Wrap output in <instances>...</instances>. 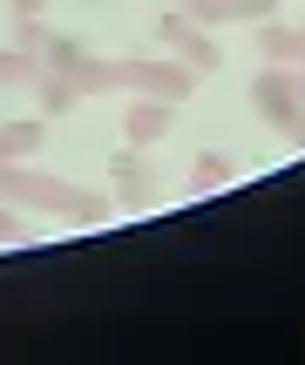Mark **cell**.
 <instances>
[{
	"mask_svg": "<svg viewBox=\"0 0 305 365\" xmlns=\"http://www.w3.org/2000/svg\"><path fill=\"white\" fill-rule=\"evenodd\" d=\"M184 14H190V21L204 27V34H211V27H224V21H231V14H224V0H184Z\"/></svg>",
	"mask_w": 305,
	"mask_h": 365,
	"instance_id": "cell-13",
	"label": "cell"
},
{
	"mask_svg": "<svg viewBox=\"0 0 305 365\" xmlns=\"http://www.w3.org/2000/svg\"><path fill=\"white\" fill-rule=\"evenodd\" d=\"M27 75H41V61H34V54H21V48H0V81H27Z\"/></svg>",
	"mask_w": 305,
	"mask_h": 365,
	"instance_id": "cell-12",
	"label": "cell"
},
{
	"mask_svg": "<svg viewBox=\"0 0 305 365\" xmlns=\"http://www.w3.org/2000/svg\"><path fill=\"white\" fill-rule=\"evenodd\" d=\"M109 196H116L122 210H149L156 203V182H149V170H143V149L109 156Z\"/></svg>",
	"mask_w": 305,
	"mask_h": 365,
	"instance_id": "cell-4",
	"label": "cell"
},
{
	"mask_svg": "<svg viewBox=\"0 0 305 365\" xmlns=\"http://www.w3.org/2000/svg\"><path fill=\"white\" fill-rule=\"evenodd\" d=\"M224 14H231V21H279V0H224Z\"/></svg>",
	"mask_w": 305,
	"mask_h": 365,
	"instance_id": "cell-11",
	"label": "cell"
},
{
	"mask_svg": "<svg viewBox=\"0 0 305 365\" xmlns=\"http://www.w3.org/2000/svg\"><path fill=\"white\" fill-rule=\"evenodd\" d=\"M231 182H238V156H224V149H197V156H190V190H231Z\"/></svg>",
	"mask_w": 305,
	"mask_h": 365,
	"instance_id": "cell-7",
	"label": "cell"
},
{
	"mask_svg": "<svg viewBox=\"0 0 305 365\" xmlns=\"http://www.w3.org/2000/svg\"><path fill=\"white\" fill-rule=\"evenodd\" d=\"M292 88H299V108H305V68H292Z\"/></svg>",
	"mask_w": 305,
	"mask_h": 365,
	"instance_id": "cell-17",
	"label": "cell"
},
{
	"mask_svg": "<svg viewBox=\"0 0 305 365\" xmlns=\"http://www.w3.org/2000/svg\"><path fill=\"white\" fill-rule=\"evenodd\" d=\"M14 14H48V0H7Z\"/></svg>",
	"mask_w": 305,
	"mask_h": 365,
	"instance_id": "cell-15",
	"label": "cell"
},
{
	"mask_svg": "<svg viewBox=\"0 0 305 365\" xmlns=\"http://www.w3.org/2000/svg\"><path fill=\"white\" fill-rule=\"evenodd\" d=\"M48 143V115H21V122H0V163H27L34 149Z\"/></svg>",
	"mask_w": 305,
	"mask_h": 365,
	"instance_id": "cell-6",
	"label": "cell"
},
{
	"mask_svg": "<svg viewBox=\"0 0 305 365\" xmlns=\"http://www.w3.org/2000/svg\"><path fill=\"white\" fill-rule=\"evenodd\" d=\"M75 196L61 176L34 170V163H0V203L27 210V217H75Z\"/></svg>",
	"mask_w": 305,
	"mask_h": 365,
	"instance_id": "cell-1",
	"label": "cell"
},
{
	"mask_svg": "<svg viewBox=\"0 0 305 365\" xmlns=\"http://www.w3.org/2000/svg\"><path fill=\"white\" fill-rule=\"evenodd\" d=\"M170 54H176V61H184V68H190L197 81H204V75H217V61H224V48H217V41L204 34V27H197V34H184V41L170 48Z\"/></svg>",
	"mask_w": 305,
	"mask_h": 365,
	"instance_id": "cell-8",
	"label": "cell"
},
{
	"mask_svg": "<svg viewBox=\"0 0 305 365\" xmlns=\"http://www.w3.org/2000/svg\"><path fill=\"white\" fill-rule=\"evenodd\" d=\"M81 95H75V81H61V75H41V115H68V108H75Z\"/></svg>",
	"mask_w": 305,
	"mask_h": 365,
	"instance_id": "cell-9",
	"label": "cell"
},
{
	"mask_svg": "<svg viewBox=\"0 0 305 365\" xmlns=\"http://www.w3.org/2000/svg\"><path fill=\"white\" fill-rule=\"evenodd\" d=\"M258 54L271 68H305V34L299 21H258Z\"/></svg>",
	"mask_w": 305,
	"mask_h": 365,
	"instance_id": "cell-5",
	"label": "cell"
},
{
	"mask_svg": "<svg viewBox=\"0 0 305 365\" xmlns=\"http://www.w3.org/2000/svg\"><path fill=\"white\" fill-rule=\"evenodd\" d=\"M163 7H184V0H163Z\"/></svg>",
	"mask_w": 305,
	"mask_h": 365,
	"instance_id": "cell-18",
	"label": "cell"
},
{
	"mask_svg": "<svg viewBox=\"0 0 305 365\" xmlns=\"http://www.w3.org/2000/svg\"><path fill=\"white\" fill-rule=\"evenodd\" d=\"M176 102H156V95H129V102H122V143L129 149H156L163 135L176 129Z\"/></svg>",
	"mask_w": 305,
	"mask_h": 365,
	"instance_id": "cell-3",
	"label": "cell"
},
{
	"mask_svg": "<svg viewBox=\"0 0 305 365\" xmlns=\"http://www.w3.org/2000/svg\"><path fill=\"white\" fill-rule=\"evenodd\" d=\"M251 108H258V122L265 129H292V122L305 115L299 108V88H292V68H258V81H251Z\"/></svg>",
	"mask_w": 305,
	"mask_h": 365,
	"instance_id": "cell-2",
	"label": "cell"
},
{
	"mask_svg": "<svg viewBox=\"0 0 305 365\" xmlns=\"http://www.w3.org/2000/svg\"><path fill=\"white\" fill-rule=\"evenodd\" d=\"M21 237H27V210L0 203V244H21Z\"/></svg>",
	"mask_w": 305,
	"mask_h": 365,
	"instance_id": "cell-14",
	"label": "cell"
},
{
	"mask_svg": "<svg viewBox=\"0 0 305 365\" xmlns=\"http://www.w3.org/2000/svg\"><path fill=\"white\" fill-rule=\"evenodd\" d=\"M285 143H292V149H305V115L292 122V129H285Z\"/></svg>",
	"mask_w": 305,
	"mask_h": 365,
	"instance_id": "cell-16",
	"label": "cell"
},
{
	"mask_svg": "<svg viewBox=\"0 0 305 365\" xmlns=\"http://www.w3.org/2000/svg\"><path fill=\"white\" fill-rule=\"evenodd\" d=\"M109 217H116V203H109L102 190H81L75 196V223H81V230H95V223H109Z\"/></svg>",
	"mask_w": 305,
	"mask_h": 365,
	"instance_id": "cell-10",
	"label": "cell"
}]
</instances>
